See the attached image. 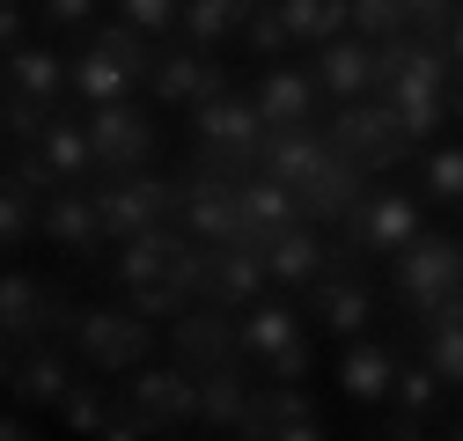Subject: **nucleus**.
<instances>
[{
  "mask_svg": "<svg viewBox=\"0 0 463 441\" xmlns=\"http://www.w3.org/2000/svg\"><path fill=\"white\" fill-rule=\"evenodd\" d=\"M449 74H456L449 44L427 37V30H404V37L383 44V103L397 110V126L412 140L449 126Z\"/></svg>",
  "mask_w": 463,
  "mask_h": 441,
  "instance_id": "f257e3e1",
  "label": "nucleus"
},
{
  "mask_svg": "<svg viewBox=\"0 0 463 441\" xmlns=\"http://www.w3.org/2000/svg\"><path fill=\"white\" fill-rule=\"evenodd\" d=\"M192 133H199V162H192V170L258 177V155H265V110H258V96L243 103L236 89H228L221 103H199L192 110Z\"/></svg>",
  "mask_w": 463,
  "mask_h": 441,
  "instance_id": "f03ea898",
  "label": "nucleus"
},
{
  "mask_svg": "<svg viewBox=\"0 0 463 441\" xmlns=\"http://www.w3.org/2000/svg\"><path fill=\"white\" fill-rule=\"evenodd\" d=\"M397 302L412 309L420 324L427 316H441L449 302H463V243L456 236H412L397 250Z\"/></svg>",
  "mask_w": 463,
  "mask_h": 441,
  "instance_id": "7ed1b4c3",
  "label": "nucleus"
},
{
  "mask_svg": "<svg viewBox=\"0 0 463 441\" xmlns=\"http://www.w3.org/2000/svg\"><path fill=\"white\" fill-rule=\"evenodd\" d=\"M331 147L338 155H354L361 170H397L404 155H412L420 140L397 126V110L383 96H361V103H338V118H331Z\"/></svg>",
  "mask_w": 463,
  "mask_h": 441,
  "instance_id": "20e7f679",
  "label": "nucleus"
},
{
  "mask_svg": "<svg viewBox=\"0 0 463 441\" xmlns=\"http://www.w3.org/2000/svg\"><path fill=\"white\" fill-rule=\"evenodd\" d=\"M96 213H103V236L110 243H133V236H147V229H162V220L184 213V184H162V177L126 170L118 184L96 192Z\"/></svg>",
  "mask_w": 463,
  "mask_h": 441,
  "instance_id": "39448f33",
  "label": "nucleus"
},
{
  "mask_svg": "<svg viewBox=\"0 0 463 441\" xmlns=\"http://www.w3.org/2000/svg\"><path fill=\"white\" fill-rule=\"evenodd\" d=\"M338 229H345V250L354 258H397L404 243L420 236V206H412V192H361L354 206L338 213Z\"/></svg>",
  "mask_w": 463,
  "mask_h": 441,
  "instance_id": "423d86ee",
  "label": "nucleus"
},
{
  "mask_svg": "<svg viewBox=\"0 0 463 441\" xmlns=\"http://www.w3.org/2000/svg\"><path fill=\"white\" fill-rule=\"evenodd\" d=\"M184 229L199 243H250V206H243V177H221V170H192L184 184Z\"/></svg>",
  "mask_w": 463,
  "mask_h": 441,
  "instance_id": "0eeeda50",
  "label": "nucleus"
},
{
  "mask_svg": "<svg viewBox=\"0 0 463 441\" xmlns=\"http://www.w3.org/2000/svg\"><path fill=\"white\" fill-rule=\"evenodd\" d=\"M74 346H81V361L96 368V375H110V368H140L147 353H155V331H147V316L133 309H81L74 316Z\"/></svg>",
  "mask_w": 463,
  "mask_h": 441,
  "instance_id": "6e6552de",
  "label": "nucleus"
},
{
  "mask_svg": "<svg viewBox=\"0 0 463 441\" xmlns=\"http://www.w3.org/2000/svg\"><path fill=\"white\" fill-rule=\"evenodd\" d=\"M74 316H81V309H74L60 287L30 280V272H8V280H0V324H8L15 346L37 339V331H74Z\"/></svg>",
  "mask_w": 463,
  "mask_h": 441,
  "instance_id": "1a4fd4ad",
  "label": "nucleus"
},
{
  "mask_svg": "<svg viewBox=\"0 0 463 441\" xmlns=\"http://www.w3.org/2000/svg\"><path fill=\"white\" fill-rule=\"evenodd\" d=\"M317 81H324L338 103L375 96V89H383V44H375V37H361V30H345V37L317 44Z\"/></svg>",
  "mask_w": 463,
  "mask_h": 441,
  "instance_id": "9d476101",
  "label": "nucleus"
},
{
  "mask_svg": "<svg viewBox=\"0 0 463 441\" xmlns=\"http://www.w3.org/2000/svg\"><path fill=\"white\" fill-rule=\"evenodd\" d=\"M243 353H250V361H265L279 382H302V375H309L302 324H295V309H279V302H265V309H250V316H243Z\"/></svg>",
  "mask_w": 463,
  "mask_h": 441,
  "instance_id": "9b49d317",
  "label": "nucleus"
},
{
  "mask_svg": "<svg viewBox=\"0 0 463 441\" xmlns=\"http://www.w3.org/2000/svg\"><path fill=\"white\" fill-rule=\"evenodd\" d=\"M89 140H96L103 177H126V170H140V162L155 155V126H147V110H133V103H96Z\"/></svg>",
  "mask_w": 463,
  "mask_h": 441,
  "instance_id": "f8f14e48",
  "label": "nucleus"
},
{
  "mask_svg": "<svg viewBox=\"0 0 463 441\" xmlns=\"http://www.w3.org/2000/svg\"><path fill=\"white\" fill-rule=\"evenodd\" d=\"M169 346H177V361L184 368H228L243 353V324H228V309L221 302H199V309H184L177 316V331H169Z\"/></svg>",
  "mask_w": 463,
  "mask_h": 441,
  "instance_id": "ddd939ff",
  "label": "nucleus"
},
{
  "mask_svg": "<svg viewBox=\"0 0 463 441\" xmlns=\"http://www.w3.org/2000/svg\"><path fill=\"white\" fill-rule=\"evenodd\" d=\"M265 250H250V243H213L206 250V287H199V302H221V309H250L258 295H265Z\"/></svg>",
  "mask_w": 463,
  "mask_h": 441,
  "instance_id": "4468645a",
  "label": "nucleus"
},
{
  "mask_svg": "<svg viewBox=\"0 0 463 441\" xmlns=\"http://www.w3.org/2000/svg\"><path fill=\"white\" fill-rule=\"evenodd\" d=\"M236 434H258V441H317L324 427H317V405L295 390V382H279V375H272V390L250 398V412H243Z\"/></svg>",
  "mask_w": 463,
  "mask_h": 441,
  "instance_id": "2eb2a0df",
  "label": "nucleus"
},
{
  "mask_svg": "<svg viewBox=\"0 0 463 441\" xmlns=\"http://www.w3.org/2000/svg\"><path fill=\"white\" fill-rule=\"evenodd\" d=\"M133 405L155 419V427H192L199 419V368H147L133 375Z\"/></svg>",
  "mask_w": 463,
  "mask_h": 441,
  "instance_id": "dca6fc26",
  "label": "nucleus"
},
{
  "mask_svg": "<svg viewBox=\"0 0 463 441\" xmlns=\"http://www.w3.org/2000/svg\"><path fill=\"white\" fill-rule=\"evenodd\" d=\"M361 177H368V170H361L354 155L324 147V155H317V170H309V177L295 184V199H302V213H309V220H338L345 206L361 199Z\"/></svg>",
  "mask_w": 463,
  "mask_h": 441,
  "instance_id": "f3484780",
  "label": "nucleus"
},
{
  "mask_svg": "<svg viewBox=\"0 0 463 441\" xmlns=\"http://www.w3.org/2000/svg\"><path fill=\"white\" fill-rule=\"evenodd\" d=\"M44 236L60 243V250H74V258H96V243H103V213H96V192H81V184H60V192H44Z\"/></svg>",
  "mask_w": 463,
  "mask_h": 441,
  "instance_id": "a211bd4d",
  "label": "nucleus"
},
{
  "mask_svg": "<svg viewBox=\"0 0 463 441\" xmlns=\"http://www.w3.org/2000/svg\"><path fill=\"white\" fill-rule=\"evenodd\" d=\"M331 147V133H317V126H265V155H258V170L265 177H279L287 192H295L309 170H317V155Z\"/></svg>",
  "mask_w": 463,
  "mask_h": 441,
  "instance_id": "6ab92c4d",
  "label": "nucleus"
},
{
  "mask_svg": "<svg viewBox=\"0 0 463 441\" xmlns=\"http://www.w3.org/2000/svg\"><path fill=\"white\" fill-rule=\"evenodd\" d=\"M331 258H338V250H324V243H317V229H309V220L265 243V272H272L279 287H317L324 272H331Z\"/></svg>",
  "mask_w": 463,
  "mask_h": 441,
  "instance_id": "aec40b11",
  "label": "nucleus"
},
{
  "mask_svg": "<svg viewBox=\"0 0 463 441\" xmlns=\"http://www.w3.org/2000/svg\"><path fill=\"white\" fill-rule=\"evenodd\" d=\"M243 206H250V250H265L272 236H287V229H302V220H309V213H302V199L287 192L279 177H265V170H258V177H243Z\"/></svg>",
  "mask_w": 463,
  "mask_h": 441,
  "instance_id": "412c9836",
  "label": "nucleus"
},
{
  "mask_svg": "<svg viewBox=\"0 0 463 441\" xmlns=\"http://www.w3.org/2000/svg\"><path fill=\"white\" fill-rule=\"evenodd\" d=\"M37 155H44V170L60 177V184H81L89 170H103V162H96V140H89V126H74V118H44Z\"/></svg>",
  "mask_w": 463,
  "mask_h": 441,
  "instance_id": "4be33fe9",
  "label": "nucleus"
},
{
  "mask_svg": "<svg viewBox=\"0 0 463 441\" xmlns=\"http://www.w3.org/2000/svg\"><path fill=\"white\" fill-rule=\"evenodd\" d=\"M309 103H317V67H272L258 81L265 126H309Z\"/></svg>",
  "mask_w": 463,
  "mask_h": 441,
  "instance_id": "5701e85b",
  "label": "nucleus"
},
{
  "mask_svg": "<svg viewBox=\"0 0 463 441\" xmlns=\"http://www.w3.org/2000/svg\"><path fill=\"white\" fill-rule=\"evenodd\" d=\"M338 390H345V398H361V405L390 398V390H397V353H390V346H375V339L345 346V361H338Z\"/></svg>",
  "mask_w": 463,
  "mask_h": 441,
  "instance_id": "b1692460",
  "label": "nucleus"
},
{
  "mask_svg": "<svg viewBox=\"0 0 463 441\" xmlns=\"http://www.w3.org/2000/svg\"><path fill=\"white\" fill-rule=\"evenodd\" d=\"M317 316L338 331V339H361L375 302H368V287L354 280V272H324V280H317Z\"/></svg>",
  "mask_w": 463,
  "mask_h": 441,
  "instance_id": "393cba45",
  "label": "nucleus"
},
{
  "mask_svg": "<svg viewBox=\"0 0 463 441\" xmlns=\"http://www.w3.org/2000/svg\"><path fill=\"white\" fill-rule=\"evenodd\" d=\"M67 390H74V361L52 346V339L15 361V398H23V405H60Z\"/></svg>",
  "mask_w": 463,
  "mask_h": 441,
  "instance_id": "a878e982",
  "label": "nucleus"
},
{
  "mask_svg": "<svg viewBox=\"0 0 463 441\" xmlns=\"http://www.w3.org/2000/svg\"><path fill=\"white\" fill-rule=\"evenodd\" d=\"M287 30H295V44H331L354 30V0H279Z\"/></svg>",
  "mask_w": 463,
  "mask_h": 441,
  "instance_id": "bb28decb",
  "label": "nucleus"
},
{
  "mask_svg": "<svg viewBox=\"0 0 463 441\" xmlns=\"http://www.w3.org/2000/svg\"><path fill=\"white\" fill-rule=\"evenodd\" d=\"M250 412V390H243V368L228 361V368H206L199 375V419L206 427H243Z\"/></svg>",
  "mask_w": 463,
  "mask_h": 441,
  "instance_id": "cd10ccee",
  "label": "nucleus"
},
{
  "mask_svg": "<svg viewBox=\"0 0 463 441\" xmlns=\"http://www.w3.org/2000/svg\"><path fill=\"white\" fill-rule=\"evenodd\" d=\"M37 229H44V192H37L23 170H8V192H0V243L23 250Z\"/></svg>",
  "mask_w": 463,
  "mask_h": 441,
  "instance_id": "c85d7f7f",
  "label": "nucleus"
},
{
  "mask_svg": "<svg viewBox=\"0 0 463 441\" xmlns=\"http://www.w3.org/2000/svg\"><path fill=\"white\" fill-rule=\"evenodd\" d=\"M199 81H206V60H199V52H184V44H162L155 67H147V89H155L162 103H192Z\"/></svg>",
  "mask_w": 463,
  "mask_h": 441,
  "instance_id": "c756f323",
  "label": "nucleus"
},
{
  "mask_svg": "<svg viewBox=\"0 0 463 441\" xmlns=\"http://www.w3.org/2000/svg\"><path fill=\"white\" fill-rule=\"evenodd\" d=\"M133 81H140V74H133L126 60H110L103 44H89V52H81V67H74V89H81L89 103H126Z\"/></svg>",
  "mask_w": 463,
  "mask_h": 441,
  "instance_id": "7c9ffc66",
  "label": "nucleus"
},
{
  "mask_svg": "<svg viewBox=\"0 0 463 441\" xmlns=\"http://www.w3.org/2000/svg\"><path fill=\"white\" fill-rule=\"evenodd\" d=\"M258 0H184V37L192 44H221V37H236L250 23Z\"/></svg>",
  "mask_w": 463,
  "mask_h": 441,
  "instance_id": "2f4dec72",
  "label": "nucleus"
},
{
  "mask_svg": "<svg viewBox=\"0 0 463 441\" xmlns=\"http://www.w3.org/2000/svg\"><path fill=\"white\" fill-rule=\"evenodd\" d=\"M8 89H23V96H37V103H52L67 89V67L52 60L44 44H23V52H8Z\"/></svg>",
  "mask_w": 463,
  "mask_h": 441,
  "instance_id": "473e14b6",
  "label": "nucleus"
},
{
  "mask_svg": "<svg viewBox=\"0 0 463 441\" xmlns=\"http://www.w3.org/2000/svg\"><path fill=\"white\" fill-rule=\"evenodd\" d=\"M427 361L441 368V382H463V302L427 316Z\"/></svg>",
  "mask_w": 463,
  "mask_h": 441,
  "instance_id": "72a5a7b5",
  "label": "nucleus"
},
{
  "mask_svg": "<svg viewBox=\"0 0 463 441\" xmlns=\"http://www.w3.org/2000/svg\"><path fill=\"white\" fill-rule=\"evenodd\" d=\"M397 405L412 412V419H427V412L441 405V368H434V361H420V368L397 361Z\"/></svg>",
  "mask_w": 463,
  "mask_h": 441,
  "instance_id": "f704fd0d",
  "label": "nucleus"
},
{
  "mask_svg": "<svg viewBox=\"0 0 463 441\" xmlns=\"http://www.w3.org/2000/svg\"><path fill=\"white\" fill-rule=\"evenodd\" d=\"M110 412H118V405L103 398V382H74V390L60 398V419H67V427H81V434H103V427H110Z\"/></svg>",
  "mask_w": 463,
  "mask_h": 441,
  "instance_id": "c9c22d12",
  "label": "nucleus"
},
{
  "mask_svg": "<svg viewBox=\"0 0 463 441\" xmlns=\"http://www.w3.org/2000/svg\"><path fill=\"white\" fill-rule=\"evenodd\" d=\"M354 30L375 37V44H390V37L412 30V8H404V0H354Z\"/></svg>",
  "mask_w": 463,
  "mask_h": 441,
  "instance_id": "e433bc0d",
  "label": "nucleus"
},
{
  "mask_svg": "<svg viewBox=\"0 0 463 441\" xmlns=\"http://www.w3.org/2000/svg\"><path fill=\"white\" fill-rule=\"evenodd\" d=\"M133 30H147V37H169V30H184V0H110Z\"/></svg>",
  "mask_w": 463,
  "mask_h": 441,
  "instance_id": "4c0bfd02",
  "label": "nucleus"
},
{
  "mask_svg": "<svg viewBox=\"0 0 463 441\" xmlns=\"http://www.w3.org/2000/svg\"><path fill=\"white\" fill-rule=\"evenodd\" d=\"M243 37H250V52H265V60L295 44V30H287V15H279V0H272V8L258 0V8H250V23H243Z\"/></svg>",
  "mask_w": 463,
  "mask_h": 441,
  "instance_id": "58836bf2",
  "label": "nucleus"
},
{
  "mask_svg": "<svg viewBox=\"0 0 463 441\" xmlns=\"http://www.w3.org/2000/svg\"><path fill=\"white\" fill-rule=\"evenodd\" d=\"M427 192H434V199H463V147L427 155Z\"/></svg>",
  "mask_w": 463,
  "mask_h": 441,
  "instance_id": "ea45409f",
  "label": "nucleus"
},
{
  "mask_svg": "<svg viewBox=\"0 0 463 441\" xmlns=\"http://www.w3.org/2000/svg\"><path fill=\"white\" fill-rule=\"evenodd\" d=\"M126 302H133L140 316H184V309H192V295H184V287H133Z\"/></svg>",
  "mask_w": 463,
  "mask_h": 441,
  "instance_id": "a19ab883",
  "label": "nucleus"
},
{
  "mask_svg": "<svg viewBox=\"0 0 463 441\" xmlns=\"http://www.w3.org/2000/svg\"><path fill=\"white\" fill-rule=\"evenodd\" d=\"M37 15H44L52 30H81V23L96 15V0H37Z\"/></svg>",
  "mask_w": 463,
  "mask_h": 441,
  "instance_id": "79ce46f5",
  "label": "nucleus"
},
{
  "mask_svg": "<svg viewBox=\"0 0 463 441\" xmlns=\"http://www.w3.org/2000/svg\"><path fill=\"white\" fill-rule=\"evenodd\" d=\"M404 8H412V30L441 37V30H449V15H456V0H404Z\"/></svg>",
  "mask_w": 463,
  "mask_h": 441,
  "instance_id": "37998d69",
  "label": "nucleus"
},
{
  "mask_svg": "<svg viewBox=\"0 0 463 441\" xmlns=\"http://www.w3.org/2000/svg\"><path fill=\"white\" fill-rule=\"evenodd\" d=\"M23 23H30V8L8 0V8H0V37H8V52H23Z\"/></svg>",
  "mask_w": 463,
  "mask_h": 441,
  "instance_id": "c03bdc74",
  "label": "nucleus"
},
{
  "mask_svg": "<svg viewBox=\"0 0 463 441\" xmlns=\"http://www.w3.org/2000/svg\"><path fill=\"white\" fill-rule=\"evenodd\" d=\"M441 44H449V60H456V74H463V0H456V15H449V30H441Z\"/></svg>",
  "mask_w": 463,
  "mask_h": 441,
  "instance_id": "a18cd8bd",
  "label": "nucleus"
},
{
  "mask_svg": "<svg viewBox=\"0 0 463 441\" xmlns=\"http://www.w3.org/2000/svg\"><path fill=\"white\" fill-rule=\"evenodd\" d=\"M449 118H463V74H449Z\"/></svg>",
  "mask_w": 463,
  "mask_h": 441,
  "instance_id": "49530a36",
  "label": "nucleus"
}]
</instances>
